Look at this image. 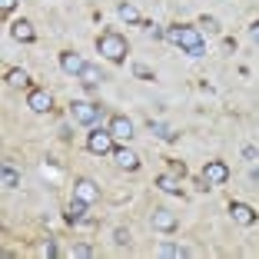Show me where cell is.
I'll return each instance as SVG.
<instances>
[{"mask_svg": "<svg viewBox=\"0 0 259 259\" xmlns=\"http://www.w3.org/2000/svg\"><path fill=\"white\" fill-rule=\"evenodd\" d=\"M76 76H80V83H83V87H90V90H97V87L103 83V80H107V76L100 73V67H97V63H83V70H80Z\"/></svg>", "mask_w": 259, "mask_h": 259, "instance_id": "obj_10", "label": "cell"}, {"mask_svg": "<svg viewBox=\"0 0 259 259\" xmlns=\"http://www.w3.org/2000/svg\"><path fill=\"white\" fill-rule=\"evenodd\" d=\"M116 14H120L123 23H133V27H137V23H143V17H140V10L133 7V4H120V7H116Z\"/></svg>", "mask_w": 259, "mask_h": 259, "instance_id": "obj_17", "label": "cell"}, {"mask_svg": "<svg viewBox=\"0 0 259 259\" xmlns=\"http://www.w3.org/2000/svg\"><path fill=\"white\" fill-rule=\"evenodd\" d=\"M199 27H206V33H216V30H220V20H216V17H199Z\"/></svg>", "mask_w": 259, "mask_h": 259, "instance_id": "obj_24", "label": "cell"}, {"mask_svg": "<svg viewBox=\"0 0 259 259\" xmlns=\"http://www.w3.org/2000/svg\"><path fill=\"white\" fill-rule=\"evenodd\" d=\"M73 196H76V199H83V203H97V199H100V186L93 183V180H76Z\"/></svg>", "mask_w": 259, "mask_h": 259, "instance_id": "obj_9", "label": "cell"}, {"mask_svg": "<svg viewBox=\"0 0 259 259\" xmlns=\"http://www.w3.org/2000/svg\"><path fill=\"white\" fill-rule=\"evenodd\" d=\"M150 130L163 140V143H176V140H180V133H176V130H169V126H163V123H153L150 120Z\"/></svg>", "mask_w": 259, "mask_h": 259, "instance_id": "obj_19", "label": "cell"}, {"mask_svg": "<svg viewBox=\"0 0 259 259\" xmlns=\"http://www.w3.org/2000/svg\"><path fill=\"white\" fill-rule=\"evenodd\" d=\"M203 180H206L209 186H223V183L229 180V166H226L223 160H209V163L203 166Z\"/></svg>", "mask_w": 259, "mask_h": 259, "instance_id": "obj_5", "label": "cell"}, {"mask_svg": "<svg viewBox=\"0 0 259 259\" xmlns=\"http://www.w3.org/2000/svg\"><path fill=\"white\" fill-rule=\"evenodd\" d=\"M87 206L90 203H83V199L73 196V203H70V209H67V223H83L87 220Z\"/></svg>", "mask_w": 259, "mask_h": 259, "instance_id": "obj_15", "label": "cell"}, {"mask_svg": "<svg viewBox=\"0 0 259 259\" xmlns=\"http://www.w3.org/2000/svg\"><path fill=\"white\" fill-rule=\"evenodd\" d=\"M243 156H246V160H259V150H256V146H243Z\"/></svg>", "mask_w": 259, "mask_h": 259, "instance_id": "obj_28", "label": "cell"}, {"mask_svg": "<svg viewBox=\"0 0 259 259\" xmlns=\"http://www.w3.org/2000/svg\"><path fill=\"white\" fill-rule=\"evenodd\" d=\"M87 150L90 153H100V156H107V153H113V133L110 130H93L90 137H87Z\"/></svg>", "mask_w": 259, "mask_h": 259, "instance_id": "obj_4", "label": "cell"}, {"mask_svg": "<svg viewBox=\"0 0 259 259\" xmlns=\"http://www.w3.org/2000/svg\"><path fill=\"white\" fill-rule=\"evenodd\" d=\"M70 256H76V259H90V256H93V246H87V243H76L73 249H70Z\"/></svg>", "mask_w": 259, "mask_h": 259, "instance_id": "obj_23", "label": "cell"}, {"mask_svg": "<svg viewBox=\"0 0 259 259\" xmlns=\"http://www.w3.org/2000/svg\"><path fill=\"white\" fill-rule=\"evenodd\" d=\"M156 186H160L163 193H173V196L180 193V180H176V176H169V173H160V176H156Z\"/></svg>", "mask_w": 259, "mask_h": 259, "instance_id": "obj_20", "label": "cell"}, {"mask_svg": "<svg viewBox=\"0 0 259 259\" xmlns=\"http://www.w3.org/2000/svg\"><path fill=\"white\" fill-rule=\"evenodd\" d=\"M110 133H113V140H130L133 137V123L126 116H113L110 120Z\"/></svg>", "mask_w": 259, "mask_h": 259, "instance_id": "obj_12", "label": "cell"}, {"mask_svg": "<svg viewBox=\"0 0 259 259\" xmlns=\"http://www.w3.org/2000/svg\"><path fill=\"white\" fill-rule=\"evenodd\" d=\"M166 40L176 44L180 50H186L190 57H206V40H203V33H199V27L173 23V27H166Z\"/></svg>", "mask_w": 259, "mask_h": 259, "instance_id": "obj_1", "label": "cell"}, {"mask_svg": "<svg viewBox=\"0 0 259 259\" xmlns=\"http://www.w3.org/2000/svg\"><path fill=\"white\" fill-rule=\"evenodd\" d=\"M133 73H137L140 80H153V70H146L143 63H133Z\"/></svg>", "mask_w": 259, "mask_h": 259, "instance_id": "obj_26", "label": "cell"}, {"mask_svg": "<svg viewBox=\"0 0 259 259\" xmlns=\"http://www.w3.org/2000/svg\"><path fill=\"white\" fill-rule=\"evenodd\" d=\"M229 213H233V220H236L239 226H252V223L259 220V213L246 203H229Z\"/></svg>", "mask_w": 259, "mask_h": 259, "instance_id": "obj_8", "label": "cell"}, {"mask_svg": "<svg viewBox=\"0 0 259 259\" xmlns=\"http://www.w3.org/2000/svg\"><path fill=\"white\" fill-rule=\"evenodd\" d=\"M14 7H17V0H0V10H4V14H10Z\"/></svg>", "mask_w": 259, "mask_h": 259, "instance_id": "obj_29", "label": "cell"}, {"mask_svg": "<svg viewBox=\"0 0 259 259\" xmlns=\"http://www.w3.org/2000/svg\"><path fill=\"white\" fill-rule=\"evenodd\" d=\"M249 37H252V44H259V20L249 27Z\"/></svg>", "mask_w": 259, "mask_h": 259, "instance_id": "obj_30", "label": "cell"}, {"mask_svg": "<svg viewBox=\"0 0 259 259\" xmlns=\"http://www.w3.org/2000/svg\"><path fill=\"white\" fill-rule=\"evenodd\" d=\"M160 252H163V256H173V259H186V256H190L186 246H176V243H163Z\"/></svg>", "mask_w": 259, "mask_h": 259, "instance_id": "obj_21", "label": "cell"}, {"mask_svg": "<svg viewBox=\"0 0 259 259\" xmlns=\"http://www.w3.org/2000/svg\"><path fill=\"white\" fill-rule=\"evenodd\" d=\"M4 80H7V87H14V90H17V87H27V83H30L27 70H20V67H17V70H7V76H4Z\"/></svg>", "mask_w": 259, "mask_h": 259, "instance_id": "obj_18", "label": "cell"}, {"mask_svg": "<svg viewBox=\"0 0 259 259\" xmlns=\"http://www.w3.org/2000/svg\"><path fill=\"white\" fill-rule=\"evenodd\" d=\"M150 226L156 229V233H173L176 226H180V220H176V213H169V209H153L150 213Z\"/></svg>", "mask_w": 259, "mask_h": 259, "instance_id": "obj_6", "label": "cell"}, {"mask_svg": "<svg viewBox=\"0 0 259 259\" xmlns=\"http://www.w3.org/2000/svg\"><path fill=\"white\" fill-rule=\"evenodd\" d=\"M83 63H87V60H83L80 54H73V50H63V54H60V67L67 70V73H73V76L83 70Z\"/></svg>", "mask_w": 259, "mask_h": 259, "instance_id": "obj_13", "label": "cell"}, {"mask_svg": "<svg viewBox=\"0 0 259 259\" xmlns=\"http://www.w3.org/2000/svg\"><path fill=\"white\" fill-rule=\"evenodd\" d=\"M130 239H133V236H130V229H113V243L116 246H130Z\"/></svg>", "mask_w": 259, "mask_h": 259, "instance_id": "obj_25", "label": "cell"}, {"mask_svg": "<svg viewBox=\"0 0 259 259\" xmlns=\"http://www.w3.org/2000/svg\"><path fill=\"white\" fill-rule=\"evenodd\" d=\"M100 113H103L100 103H87V100H73V103H70V120L83 123V126H93V123L100 120Z\"/></svg>", "mask_w": 259, "mask_h": 259, "instance_id": "obj_3", "label": "cell"}, {"mask_svg": "<svg viewBox=\"0 0 259 259\" xmlns=\"http://www.w3.org/2000/svg\"><path fill=\"white\" fill-rule=\"evenodd\" d=\"M27 107H30L33 113H50V110H54V97L47 90H30L27 93Z\"/></svg>", "mask_w": 259, "mask_h": 259, "instance_id": "obj_7", "label": "cell"}, {"mask_svg": "<svg viewBox=\"0 0 259 259\" xmlns=\"http://www.w3.org/2000/svg\"><path fill=\"white\" fill-rule=\"evenodd\" d=\"M97 50L107 57L110 63H123L126 60V37L116 33V30H103L100 40H97Z\"/></svg>", "mask_w": 259, "mask_h": 259, "instance_id": "obj_2", "label": "cell"}, {"mask_svg": "<svg viewBox=\"0 0 259 259\" xmlns=\"http://www.w3.org/2000/svg\"><path fill=\"white\" fill-rule=\"evenodd\" d=\"M57 252H60V249H57V243H54V239H47V243H44V256H50V259H54Z\"/></svg>", "mask_w": 259, "mask_h": 259, "instance_id": "obj_27", "label": "cell"}, {"mask_svg": "<svg viewBox=\"0 0 259 259\" xmlns=\"http://www.w3.org/2000/svg\"><path fill=\"white\" fill-rule=\"evenodd\" d=\"M113 156H116V163H120L123 169H140V156H137L133 150H126V146L113 150Z\"/></svg>", "mask_w": 259, "mask_h": 259, "instance_id": "obj_14", "label": "cell"}, {"mask_svg": "<svg viewBox=\"0 0 259 259\" xmlns=\"http://www.w3.org/2000/svg\"><path fill=\"white\" fill-rule=\"evenodd\" d=\"M0 183H4V190H17V186H20V173H17L10 163H4V169H0Z\"/></svg>", "mask_w": 259, "mask_h": 259, "instance_id": "obj_16", "label": "cell"}, {"mask_svg": "<svg viewBox=\"0 0 259 259\" xmlns=\"http://www.w3.org/2000/svg\"><path fill=\"white\" fill-rule=\"evenodd\" d=\"M10 33H14V40H20V44H33V40H37L30 20H14L10 23Z\"/></svg>", "mask_w": 259, "mask_h": 259, "instance_id": "obj_11", "label": "cell"}, {"mask_svg": "<svg viewBox=\"0 0 259 259\" xmlns=\"http://www.w3.org/2000/svg\"><path fill=\"white\" fill-rule=\"evenodd\" d=\"M140 27H143V33H146L150 40H163V37H166V30H163L160 23H153V20H143Z\"/></svg>", "mask_w": 259, "mask_h": 259, "instance_id": "obj_22", "label": "cell"}]
</instances>
